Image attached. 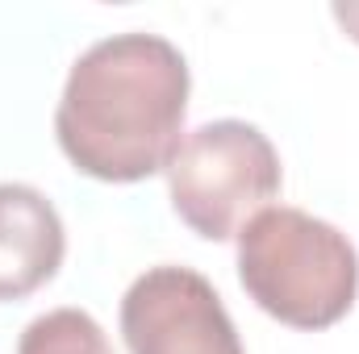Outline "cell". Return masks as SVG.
<instances>
[{
	"label": "cell",
	"instance_id": "3",
	"mask_svg": "<svg viewBox=\"0 0 359 354\" xmlns=\"http://www.w3.org/2000/svg\"><path fill=\"white\" fill-rule=\"evenodd\" d=\"M280 155L264 129L247 121H209L192 129L168 163V187L180 221L209 242L238 229L280 196Z\"/></svg>",
	"mask_w": 359,
	"mask_h": 354
},
{
	"label": "cell",
	"instance_id": "6",
	"mask_svg": "<svg viewBox=\"0 0 359 354\" xmlns=\"http://www.w3.org/2000/svg\"><path fill=\"white\" fill-rule=\"evenodd\" d=\"M17 354H113L104 330L84 309H55L25 325Z\"/></svg>",
	"mask_w": 359,
	"mask_h": 354
},
{
	"label": "cell",
	"instance_id": "4",
	"mask_svg": "<svg viewBox=\"0 0 359 354\" xmlns=\"http://www.w3.org/2000/svg\"><path fill=\"white\" fill-rule=\"evenodd\" d=\"M121 338L130 354H243L222 296L192 267H151L130 283Z\"/></svg>",
	"mask_w": 359,
	"mask_h": 354
},
{
	"label": "cell",
	"instance_id": "5",
	"mask_svg": "<svg viewBox=\"0 0 359 354\" xmlns=\"http://www.w3.org/2000/svg\"><path fill=\"white\" fill-rule=\"evenodd\" d=\"M63 250L55 204L29 183H0V300H21L50 283Z\"/></svg>",
	"mask_w": 359,
	"mask_h": 354
},
{
	"label": "cell",
	"instance_id": "2",
	"mask_svg": "<svg viewBox=\"0 0 359 354\" xmlns=\"http://www.w3.org/2000/svg\"><path fill=\"white\" fill-rule=\"evenodd\" d=\"M238 279L268 317L292 330H330L359 296V255L322 217L264 208L238 229Z\"/></svg>",
	"mask_w": 359,
	"mask_h": 354
},
{
	"label": "cell",
	"instance_id": "7",
	"mask_svg": "<svg viewBox=\"0 0 359 354\" xmlns=\"http://www.w3.org/2000/svg\"><path fill=\"white\" fill-rule=\"evenodd\" d=\"M334 17L343 21V29L359 42V4H334Z\"/></svg>",
	"mask_w": 359,
	"mask_h": 354
},
{
	"label": "cell",
	"instance_id": "1",
	"mask_svg": "<svg viewBox=\"0 0 359 354\" xmlns=\"http://www.w3.org/2000/svg\"><path fill=\"white\" fill-rule=\"evenodd\" d=\"M188 113V63L159 34H113L88 46L59 100L55 134L76 171L138 183L168 171Z\"/></svg>",
	"mask_w": 359,
	"mask_h": 354
}]
</instances>
